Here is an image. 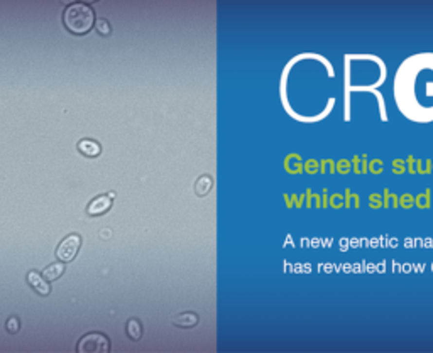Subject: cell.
I'll return each mask as SVG.
<instances>
[{
  "mask_svg": "<svg viewBox=\"0 0 433 353\" xmlns=\"http://www.w3.org/2000/svg\"><path fill=\"white\" fill-rule=\"evenodd\" d=\"M63 24L73 34H87L95 26V10L88 3H72L63 12Z\"/></svg>",
  "mask_w": 433,
  "mask_h": 353,
  "instance_id": "6da1fadb",
  "label": "cell"
},
{
  "mask_svg": "<svg viewBox=\"0 0 433 353\" xmlns=\"http://www.w3.org/2000/svg\"><path fill=\"white\" fill-rule=\"evenodd\" d=\"M110 350V341L102 333H88L78 341V353H107Z\"/></svg>",
  "mask_w": 433,
  "mask_h": 353,
  "instance_id": "7a4b0ae2",
  "label": "cell"
},
{
  "mask_svg": "<svg viewBox=\"0 0 433 353\" xmlns=\"http://www.w3.org/2000/svg\"><path fill=\"white\" fill-rule=\"evenodd\" d=\"M81 247V238L78 235H68L56 248V257L61 262H72Z\"/></svg>",
  "mask_w": 433,
  "mask_h": 353,
  "instance_id": "3957f363",
  "label": "cell"
},
{
  "mask_svg": "<svg viewBox=\"0 0 433 353\" xmlns=\"http://www.w3.org/2000/svg\"><path fill=\"white\" fill-rule=\"evenodd\" d=\"M110 206H112V196H110V194L108 196L104 194V196H98V198H95L93 201L88 205L87 212H88V215H91V216H98V215H104V213H107L108 210H110Z\"/></svg>",
  "mask_w": 433,
  "mask_h": 353,
  "instance_id": "277c9868",
  "label": "cell"
},
{
  "mask_svg": "<svg viewBox=\"0 0 433 353\" xmlns=\"http://www.w3.org/2000/svg\"><path fill=\"white\" fill-rule=\"evenodd\" d=\"M27 282H29V286L41 296H48L49 292H51V286L48 284V281H46L39 272H36V270H31V272L27 274Z\"/></svg>",
  "mask_w": 433,
  "mask_h": 353,
  "instance_id": "5b68a950",
  "label": "cell"
},
{
  "mask_svg": "<svg viewBox=\"0 0 433 353\" xmlns=\"http://www.w3.org/2000/svg\"><path fill=\"white\" fill-rule=\"evenodd\" d=\"M63 272H65V264L63 262L51 264V265H48L42 270V277H44L46 281H56L58 277L63 276Z\"/></svg>",
  "mask_w": 433,
  "mask_h": 353,
  "instance_id": "8992f818",
  "label": "cell"
},
{
  "mask_svg": "<svg viewBox=\"0 0 433 353\" xmlns=\"http://www.w3.org/2000/svg\"><path fill=\"white\" fill-rule=\"evenodd\" d=\"M198 323V316L195 315V313H183V315L176 316L175 319H173V324H176V326L180 328H193L197 326Z\"/></svg>",
  "mask_w": 433,
  "mask_h": 353,
  "instance_id": "52a82bcc",
  "label": "cell"
},
{
  "mask_svg": "<svg viewBox=\"0 0 433 353\" xmlns=\"http://www.w3.org/2000/svg\"><path fill=\"white\" fill-rule=\"evenodd\" d=\"M78 149L81 151V154L88 156V158H97L100 154V145L95 141H80Z\"/></svg>",
  "mask_w": 433,
  "mask_h": 353,
  "instance_id": "ba28073f",
  "label": "cell"
},
{
  "mask_svg": "<svg viewBox=\"0 0 433 353\" xmlns=\"http://www.w3.org/2000/svg\"><path fill=\"white\" fill-rule=\"evenodd\" d=\"M214 186V181H212V176H201L200 179L195 183V193L198 196H205L208 194V191Z\"/></svg>",
  "mask_w": 433,
  "mask_h": 353,
  "instance_id": "9c48e42d",
  "label": "cell"
},
{
  "mask_svg": "<svg viewBox=\"0 0 433 353\" xmlns=\"http://www.w3.org/2000/svg\"><path fill=\"white\" fill-rule=\"evenodd\" d=\"M127 335H129L130 340H141L143 336V326H141L139 319H129L127 321Z\"/></svg>",
  "mask_w": 433,
  "mask_h": 353,
  "instance_id": "30bf717a",
  "label": "cell"
},
{
  "mask_svg": "<svg viewBox=\"0 0 433 353\" xmlns=\"http://www.w3.org/2000/svg\"><path fill=\"white\" fill-rule=\"evenodd\" d=\"M95 27H97V31L102 35H110V32H112V27H110L107 19H97L95 20Z\"/></svg>",
  "mask_w": 433,
  "mask_h": 353,
  "instance_id": "8fae6325",
  "label": "cell"
},
{
  "mask_svg": "<svg viewBox=\"0 0 433 353\" xmlns=\"http://www.w3.org/2000/svg\"><path fill=\"white\" fill-rule=\"evenodd\" d=\"M5 326H7V331H9V333H17V331H19V328H20L19 318H16V316L9 318V319H7Z\"/></svg>",
  "mask_w": 433,
  "mask_h": 353,
  "instance_id": "7c38bea8",
  "label": "cell"
}]
</instances>
